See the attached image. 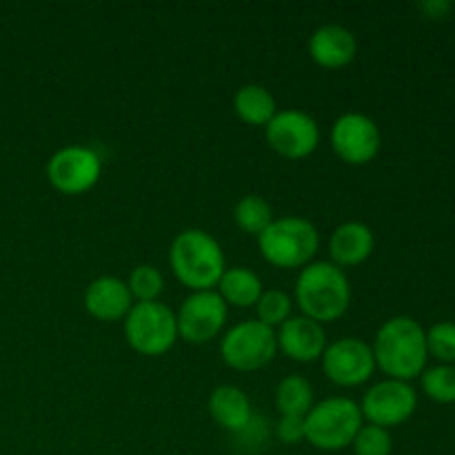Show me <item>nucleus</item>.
I'll return each instance as SVG.
<instances>
[{
	"label": "nucleus",
	"instance_id": "obj_3",
	"mask_svg": "<svg viewBox=\"0 0 455 455\" xmlns=\"http://www.w3.org/2000/svg\"><path fill=\"white\" fill-rule=\"evenodd\" d=\"M169 265L189 291H213L227 269L220 243L203 229H185L173 238Z\"/></svg>",
	"mask_w": 455,
	"mask_h": 455
},
{
	"label": "nucleus",
	"instance_id": "obj_25",
	"mask_svg": "<svg viewBox=\"0 0 455 455\" xmlns=\"http://www.w3.org/2000/svg\"><path fill=\"white\" fill-rule=\"evenodd\" d=\"M127 287L133 302H156L164 291V278L156 267L140 265L129 274Z\"/></svg>",
	"mask_w": 455,
	"mask_h": 455
},
{
	"label": "nucleus",
	"instance_id": "obj_28",
	"mask_svg": "<svg viewBox=\"0 0 455 455\" xmlns=\"http://www.w3.org/2000/svg\"><path fill=\"white\" fill-rule=\"evenodd\" d=\"M275 435L283 444H298L305 440V418L300 416H280L275 425Z\"/></svg>",
	"mask_w": 455,
	"mask_h": 455
},
{
	"label": "nucleus",
	"instance_id": "obj_9",
	"mask_svg": "<svg viewBox=\"0 0 455 455\" xmlns=\"http://www.w3.org/2000/svg\"><path fill=\"white\" fill-rule=\"evenodd\" d=\"M227 311L218 291H191L182 300L180 309L176 314L178 338H182L189 345H204L222 333L227 324Z\"/></svg>",
	"mask_w": 455,
	"mask_h": 455
},
{
	"label": "nucleus",
	"instance_id": "obj_17",
	"mask_svg": "<svg viewBox=\"0 0 455 455\" xmlns=\"http://www.w3.org/2000/svg\"><path fill=\"white\" fill-rule=\"evenodd\" d=\"M373 247H376V238H373L371 227L358 220L342 222L329 238V256L333 265L340 269L363 265L373 253Z\"/></svg>",
	"mask_w": 455,
	"mask_h": 455
},
{
	"label": "nucleus",
	"instance_id": "obj_11",
	"mask_svg": "<svg viewBox=\"0 0 455 455\" xmlns=\"http://www.w3.org/2000/svg\"><path fill=\"white\" fill-rule=\"evenodd\" d=\"M267 142L278 156L287 160H302L320 145L318 123L307 111L283 109L265 127Z\"/></svg>",
	"mask_w": 455,
	"mask_h": 455
},
{
	"label": "nucleus",
	"instance_id": "obj_16",
	"mask_svg": "<svg viewBox=\"0 0 455 455\" xmlns=\"http://www.w3.org/2000/svg\"><path fill=\"white\" fill-rule=\"evenodd\" d=\"M309 56L315 65L324 69H342L351 65L358 53V40L354 31H349L342 25H323L311 34Z\"/></svg>",
	"mask_w": 455,
	"mask_h": 455
},
{
	"label": "nucleus",
	"instance_id": "obj_10",
	"mask_svg": "<svg viewBox=\"0 0 455 455\" xmlns=\"http://www.w3.org/2000/svg\"><path fill=\"white\" fill-rule=\"evenodd\" d=\"M382 133L376 120L360 111L342 114L331 127V149L347 164H369L380 154Z\"/></svg>",
	"mask_w": 455,
	"mask_h": 455
},
{
	"label": "nucleus",
	"instance_id": "obj_26",
	"mask_svg": "<svg viewBox=\"0 0 455 455\" xmlns=\"http://www.w3.org/2000/svg\"><path fill=\"white\" fill-rule=\"evenodd\" d=\"M351 447H354L355 455H391L394 440H391L389 429H382V427L376 425H363Z\"/></svg>",
	"mask_w": 455,
	"mask_h": 455
},
{
	"label": "nucleus",
	"instance_id": "obj_14",
	"mask_svg": "<svg viewBox=\"0 0 455 455\" xmlns=\"http://www.w3.org/2000/svg\"><path fill=\"white\" fill-rule=\"evenodd\" d=\"M278 351L298 364H309L323 358L327 349V333L315 320L305 315H291L280 329H275Z\"/></svg>",
	"mask_w": 455,
	"mask_h": 455
},
{
	"label": "nucleus",
	"instance_id": "obj_15",
	"mask_svg": "<svg viewBox=\"0 0 455 455\" xmlns=\"http://www.w3.org/2000/svg\"><path fill=\"white\" fill-rule=\"evenodd\" d=\"M133 302L132 291L127 287V280H120L116 275H100L92 280L84 289V309L92 318L100 323H118L127 318Z\"/></svg>",
	"mask_w": 455,
	"mask_h": 455
},
{
	"label": "nucleus",
	"instance_id": "obj_13",
	"mask_svg": "<svg viewBox=\"0 0 455 455\" xmlns=\"http://www.w3.org/2000/svg\"><path fill=\"white\" fill-rule=\"evenodd\" d=\"M320 360L327 380L338 387H360L376 371L371 345L360 338H340L331 342Z\"/></svg>",
	"mask_w": 455,
	"mask_h": 455
},
{
	"label": "nucleus",
	"instance_id": "obj_2",
	"mask_svg": "<svg viewBox=\"0 0 455 455\" xmlns=\"http://www.w3.org/2000/svg\"><path fill=\"white\" fill-rule=\"evenodd\" d=\"M293 298L305 318L320 324L336 323L351 305L349 278L333 262H311L300 269Z\"/></svg>",
	"mask_w": 455,
	"mask_h": 455
},
{
	"label": "nucleus",
	"instance_id": "obj_6",
	"mask_svg": "<svg viewBox=\"0 0 455 455\" xmlns=\"http://www.w3.org/2000/svg\"><path fill=\"white\" fill-rule=\"evenodd\" d=\"M123 323L127 345L140 355H164L178 342L176 314L160 300L136 302Z\"/></svg>",
	"mask_w": 455,
	"mask_h": 455
},
{
	"label": "nucleus",
	"instance_id": "obj_21",
	"mask_svg": "<svg viewBox=\"0 0 455 455\" xmlns=\"http://www.w3.org/2000/svg\"><path fill=\"white\" fill-rule=\"evenodd\" d=\"M314 407V387L305 376H287L275 387V409L280 416L305 418Z\"/></svg>",
	"mask_w": 455,
	"mask_h": 455
},
{
	"label": "nucleus",
	"instance_id": "obj_7",
	"mask_svg": "<svg viewBox=\"0 0 455 455\" xmlns=\"http://www.w3.org/2000/svg\"><path fill=\"white\" fill-rule=\"evenodd\" d=\"M278 354L274 329L258 320H244L231 327L220 340L222 363L234 371L251 373L267 367Z\"/></svg>",
	"mask_w": 455,
	"mask_h": 455
},
{
	"label": "nucleus",
	"instance_id": "obj_27",
	"mask_svg": "<svg viewBox=\"0 0 455 455\" xmlns=\"http://www.w3.org/2000/svg\"><path fill=\"white\" fill-rule=\"evenodd\" d=\"M427 351L440 363H455V323H438L427 331Z\"/></svg>",
	"mask_w": 455,
	"mask_h": 455
},
{
	"label": "nucleus",
	"instance_id": "obj_1",
	"mask_svg": "<svg viewBox=\"0 0 455 455\" xmlns=\"http://www.w3.org/2000/svg\"><path fill=\"white\" fill-rule=\"evenodd\" d=\"M376 367L391 380L409 382L420 376L427 367V331L418 320L409 315H395L387 320L376 333L371 345Z\"/></svg>",
	"mask_w": 455,
	"mask_h": 455
},
{
	"label": "nucleus",
	"instance_id": "obj_5",
	"mask_svg": "<svg viewBox=\"0 0 455 455\" xmlns=\"http://www.w3.org/2000/svg\"><path fill=\"white\" fill-rule=\"evenodd\" d=\"M364 425L360 404L345 395L314 404L305 416V440L320 451H342L351 447Z\"/></svg>",
	"mask_w": 455,
	"mask_h": 455
},
{
	"label": "nucleus",
	"instance_id": "obj_12",
	"mask_svg": "<svg viewBox=\"0 0 455 455\" xmlns=\"http://www.w3.org/2000/svg\"><path fill=\"white\" fill-rule=\"evenodd\" d=\"M416 407L418 395L413 387L409 382L387 378V380L378 382L364 394L360 411H363L367 425L389 429V427H398L407 422L416 411Z\"/></svg>",
	"mask_w": 455,
	"mask_h": 455
},
{
	"label": "nucleus",
	"instance_id": "obj_4",
	"mask_svg": "<svg viewBox=\"0 0 455 455\" xmlns=\"http://www.w3.org/2000/svg\"><path fill=\"white\" fill-rule=\"evenodd\" d=\"M320 234L307 218L284 216L258 235L260 256L278 269H305L318 253Z\"/></svg>",
	"mask_w": 455,
	"mask_h": 455
},
{
	"label": "nucleus",
	"instance_id": "obj_22",
	"mask_svg": "<svg viewBox=\"0 0 455 455\" xmlns=\"http://www.w3.org/2000/svg\"><path fill=\"white\" fill-rule=\"evenodd\" d=\"M234 220L240 231H244V234L249 235H256L258 238L275 218L271 204L267 203L262 196L251 194L244 196L243 200H238V204H235L234 209Z\"/></svg>",
	"mask_w": 455,
	"mask_h": 455
},
{
	"label": "nucleus",
	"instance_id": "obj_19",
	"mask_svg": "<svg viewBox=\"0 0 455 455\" xmlns=\"http://www.w3.org/2000/svg\"><path fill=\"white\" fill-rule=\"evenodd\" d=\"M216 291L227 307L249 309V307H256L265 289H262V280L258 278L256 271L247 269V267H229L222 274Z\"/></svg>",
	"mask_w": 455,
	"mask_h": 455
},
{
	"label": "nucleus",
	"instance_id": "obj_18",
	"mask_svg": "<svg viewBox=\"0 0 455 455\" xmlns=\"http://www.w3.org/2000/svg\"><path fill=\"white\" fill-rule=\"evenodd\" d=\"M209 416L225 431L240 434L253 420L251 400L240 387L220 385L209 395Z\"/></svg>",
	"mask_w": 455,
	"mask_h": 455
},
{
	"label": "nucleus",
	"instance_id": "obj_29",
	"mask_svg": "<svg viewBox=\"0 0 455 455\" xmlns=\"http://www.w3.org/2000/svg\"><path fill=\"white\" fill-rule=\"evenodd\" d=\"M420 9H422V12L429 13L431 18H438V16H443L444 12H447L449 3H425V4H420Z\"/></svg>",
	"mask_w": 455,
	"mask_h": 455
},
{
	"label": "nucleus",
	"instance_id": "obj_8",
	"mask_svg": "<svg viewBox=\"0 0 455 455\" xmlns=\"http://www.w3.org/2000/svg\"><path fill=\"white\" fill-rule=\"evenodd\" d=\"M102 173V160L92 147L69 145L58 149L47 163V180L65 196L87 194Z\"/></svg>",
	"mask_w": 455,
	"mask_h": 455
},
{
	"label": "nucleus",
	"instance_id": "obj_24",
	"mask_svg": "<svg viewBox=\"0 0 455 455\" xmlns=\"http://www.w3.org/2000/svg\"><path fill=\"white\" fill-rule=\"evenodd\" d=\"M422 391L438 404L455 403V367L440 364L422 371Z\"/></svg>",
	"mask_w": 455,
	"mask_h": 455
},
{
	"label": "nucleus",
	"instance_id": "obj_20",
	"mask_svg": "<svg viewBox=\"0 0 455 455\" xmlns=\"http://www.w3.org/2000/svg\"><path fill=\"white\" fill-rule=\"evenodd\" d=\"M234 111L244 124L267 127L274 120V116L278 114V105H275V98L269 89L251 83L235 92Z\"/></svg>",
	"mask_w": 455,
	"mask_h": 455
},
{
	"label": "nucleus",
	"instance_id": "obj_23",
	"mask_svg": "<svg viewBox=\"0 0 455 455\" xmlns=\"http://www.w3.org/2000/svg\"><path fill=\"white\" fill-rule=\"evenodd\" d=\"M293 300L289 293L280 291V289H267L262 291L260 300L256 302V314L258 323H262L269 329H280L289 318H291Z\"/></svg>",
	"mask_w": 455,
	"mask_h": 455
}]
</instances>
